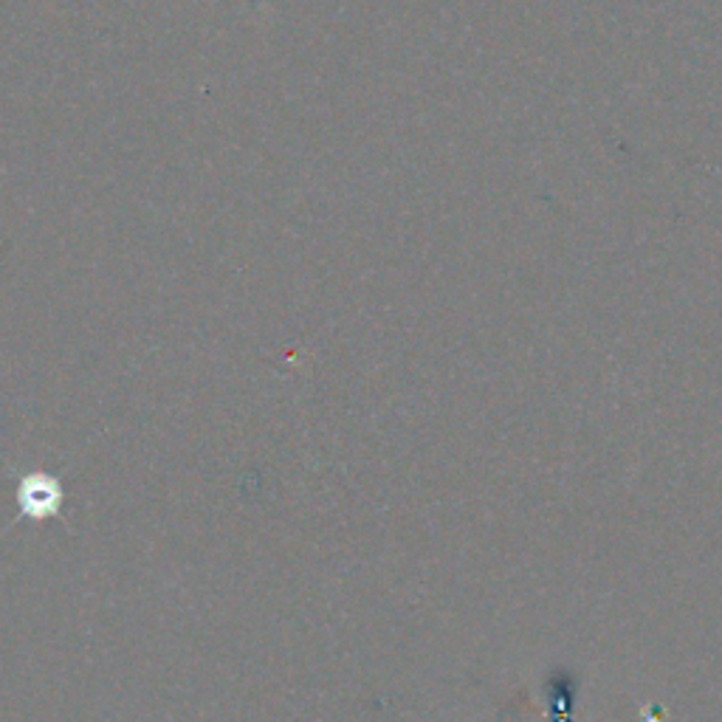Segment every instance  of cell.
<instances>
[{
  "instance_id": "obj_1",
  "label": "cell",
  "mask_w": 722,
  "mask_h": 722,
  "mask_svg": "<svg viewBox=\"0 0 722 722\" xmlns=\"http://www.w3.org/2000/svg\"><path fill=\"white\" fill-rule=\"evenodd\" d=\"M20 499L32 506L29 511L46 514V511H52L54 506H59V486L46 477H29L26 483H23Z\"/></svg>"
}]
</instances>
